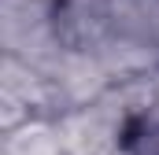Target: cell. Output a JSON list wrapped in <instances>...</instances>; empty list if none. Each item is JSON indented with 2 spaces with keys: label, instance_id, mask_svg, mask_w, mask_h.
Instances as JSON below:
<instances>
[{
  "label": "cell",
  "instance_id": "5b68a950",
  "mask_svg": "<svg viewBox=\"0 0 159 155\" xmlns=\"http://www.w3.org/2000/svg\"><path fill=\"white\" fill-rule=\"evenodd\" d=\"M104 41L144 48V52L159 55V0H107Z\"/></svg>",
  "mask_w": 159,
  "mask_h": 155
},
{
  "label": "cell",
  "instance_id": "6da1fadb",
  "mask_svg": "<svg viewBox=\"0 0 159 155\" xmlns=\"http://www.w3.org/2000/svg\"><path fill=\"white\" fill-rule=\"evenodd\" d=\"M0 48L4 55L52 74L56 63L67 55L59 7L52 0H0Z\"/></svg>",
  "mask_w": 159,
  "mask_h": 155
},
{
  "label": "cell",
  "instance_id": "ba28073f",
  "mask_svg": "<svg viewBox=\"0 0 159 155\" xmlns=\"http://www.w3.org/2000/svg\"><path fill=\"white\" fill-rule=\"evenodd\" d=\"M52 4H59V0H52Z\"/></svg>",
  "mask_w": 159,
  "mask_h": 155
},
{
  "label": "cell",
  "instance_id": "3957f363",
  "mask_svg": "<svg viewBox=\"0 0 159 155\" xmlns=\"http://www.w3.org/2000/svg\"><path fill=\"white\" fill-rule=\"evenodd\" d=\"M63 100L52 74L4 55L0 63V129H15L30 118H59Z\"/></svg>",
  "mask_w": 159,
  "mask_h": 155
},
{
  "label": "cell",
  "instance_id": "7a4b0ae2",
  "mask_svg": "<svg viewBox=\"0 0 159 155\" xmlns=\"http://www.w3.org/2000/svg\"><path fill=\"white\" fill-rule=\"evenodd\" d=\"M56 122H59V137L67 144V155H111L126 144V137L133 129L129 111L122 107L115 89L96 104L63 111Z\"/></svg>",
  "mask_w": 159,
  "mask_h": 155
},
{
  "label": "cell",
  "instance_id": "52a82bcc",
  "mask_svg": "<svg viewBox=\"0 0 159 155\" xmlns=\"http://www.w3.org/2000/svg\"><path fill=\"white\" fill-rule=\"evenodd\" d=\"M111 155H148V152H144V148H137L133 140H126V144H122L119 152H111Z\"/></svg>",
  "mask_w": 159,
  "mask_h": 155
},
{
  "label": "cell",
  "instance_id": "8992f818",
  "mask_svg": "<svg viewBox=\"0 0 159 155\" xmlns=\"http://www.w3.org/2000/svg\"><path fill=\"white\" fill-rule=\"evenodd\" d=\"M0 155H67L56 118H30L0 137Z\"/></svg>",
  "mask_w": 159,
  "mask_h": 155
},
{
  "label": "cell",
  "instance_id": "277c9868",
  "mask_svg": "<svg viewBox=\"0 0 159 155\" xmlns=\"http://www.w3.org/2000/svg\"><path fill=\"white\" fill-rule=\"evenodd\" d=\"M52 81L59 89V100H63V111H74L85 104H96L104 100L111 89H115V78L107 74V67L93 55V52H78V48H67V55L56 63Z\"/></svg>",
  "mask_w": 159,
  "mask_h": 155
}]
</instances>
